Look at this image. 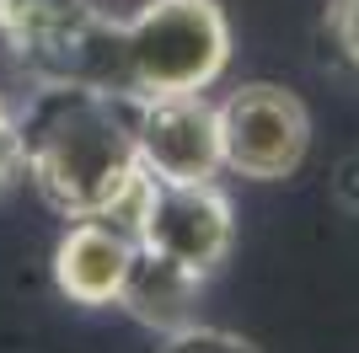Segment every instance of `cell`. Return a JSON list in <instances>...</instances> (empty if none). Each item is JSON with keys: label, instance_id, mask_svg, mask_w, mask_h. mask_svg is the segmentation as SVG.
Returning <instances> with one entry per match:
<instances>
[{"label": "cell", "instance_id": "obj_9", "mask_svg": "<svg viewBox=\"0 0 359 353\" xmlns=\"http://www.w3.org/2000/svg\"><path fill=\"white\" fill-rule=\"evenodd\" d=\"M327 32L344 48V59L359 70V0H332L327 6Z\"/></svg>", "mask_w": 359, "mask_h": 353}, {"label": "cell", "instance_id": "obj_4", "mask_svg": "<svg viewBox=\"0 0 359 353\" xmlns=\"http://www.w3.org/2000/svg\"><path fill=\"white\" fill-rule=\"evenodd\" d=\"M135 150L156 182H215L225 166L220 118L204 91L135 97Z\"/></svg>", "mask_w": 359, "mask_h": 353}, {"label": "cell", "instance_id": "obj_11", "mask_svg": "<svg viewBox=\"0 0 359 353\" xmlns=\"http://www.w3.org/2000/svg\"><path fill=\"white\" fill-rule=\"evenodd\" d=\"M332 198H338L344 214L359 220V155H344V161H338V172H332Z\"/></svg>", "mask_w": 359, "mask_h": 353}, {"label": "cell", "instance_id": "obj_3", "mask_svg": "<svg viewBox=\"0 0 359 353\" xmlns=\"http://www.w3.org/2000/svg\"><path fill=\"white\" fill-rule=\"evenodd\" d=\"M220 150L225 166L252 182H285L300 172L306 150H311V113L295 91L252 81V86L231 91L220 107Z\"/></svg>", "mask_w": 359, "mask_h": 353}, {"label": "cell", "instance_id": "obj_8", "mask_svg": "<svg viewBox=\"0 0 359 353\" xmlns=\"http://www.w3.org/2000/svg\"><path fill=\"white\" fill-rule=\"evenodd\" d=\"M156 353H263L257 342L236 338V332H220V326H177V332H166V342Z\"/></svg>", "mask_w": 359, "mask_h": 353}, {"label": "cell", "instance_id": "obj_10", "mask_svg": "<svg viewBox=\"0 0 359 353\" xmlns=\"http://www.w3.org/2000/svg\"><path fill=\"white\" fill-rule=\"evenodd\" d=\"M22 176V129H16V113L0 102V193Z\"/></svg>", "mask_w": 359, "mask_h": 353}, {"label": "cell", "instance_id": "obj_6", "mask_svg": "<svg viewBox=\"0 0 359 353\" xmlns=\"http://www.w3.org/2000/svg\"><path fill=\"white\" fill-rule=\"evenodd\" d=\"M135 235H123L107 220H70L54 247V284L70 305H118L123 273L135 263Z\"/></svg>", "mask_w": 359, "mask_h": 353}, {"label": "cell", "instance_id": "obj_12", "mask_svg": "<svg viewBox=\"0 0 359 353\" xmlns=\"http://www.w3.org/2000/svg\"><path fill=\"white\" fill-rule=\"evenodd\" d=\"M0 11H6V0H0Z\"/></svg>", "mask_w": 359, "mask_h": 353}, {"label": "cell", "instance_id": "obj_7", "mask_svg": "<svg viewBox=\"0 0 359 353\" xmlns=\"http://www.w3.org/2000/svg\"><path fill=\"white\" fill-rule=\"evenodd\" d=\"M198 289H204V273L182 268L177 257H166V251L135 247V263H129V273H123L118 305L129 310L135 321L156 326V332H177V326L194 321Z\"/></svg>", "mask_w": 359, "mask_h": 353}, {"label": "cell", "instance_id": "obj_1", "mask_svg": "<svg viewBox=\"0 0 359 353\" xmlns=\"http://www.w3.org/2000/svg\"><path fill=\"white\" fill-rule=\"evenodd\" d=\"M16 129H22V172L65 220L107 214L123 188L145 172L135 150V91L43 81L27 113H16Z\"/></svg>", "mask_w": 359, "mask_h": 353}, {"label": "cell", "instance_id": "obj_2", "mask_svg": "<svg viewBox=\"0 0 359 353\" xmlns=\"http://www.w3.org/2000/svg\"><path fill=\"white\" fill-rule=\"evenodd\" d=\"M231 64V22L215 0H150L123 22V70L135 97L210 91Z\"/></svg>", "mask_w": 359, "mask_h": 353}, {"label": "cell", "instance_id": "obj_5", "mask_svg": "<svg viewBox=\"0 0 359 353\" xmlns=\"http://www.w3.org/2000/svg\"><path fill=\"white\" fill-rule=\"evenodd\" d=\"M231 204L215 182H156L150 176V198L140 214V247L166 251L182 268H194L210 279L231 251Z\"/></svg>", "mask_w": 359, "mask_h": 353}]
</instances>
